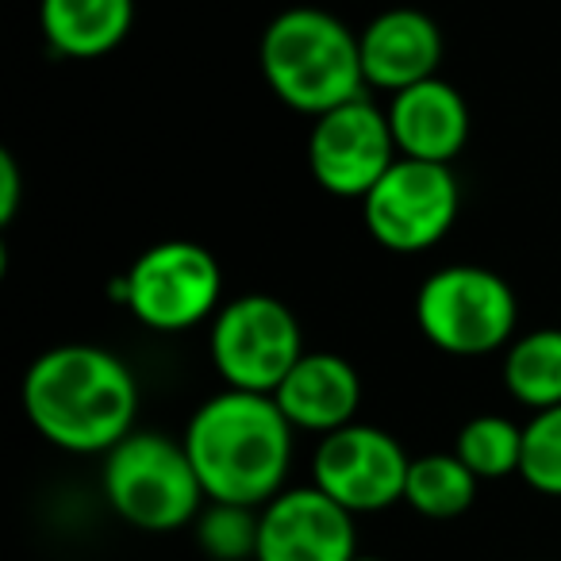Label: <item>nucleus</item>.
<instances>
[{"instance_id":"22","label":"nucleus","mask_w":561,"mask_h":561,"mask_svg":"<svg viewBox=\"0 0 561 561\" xmlns=\"http://www.w3.org/2000/svg\"><path fill=\"white\" fill-rule=\"evenodd\" d=\"M354 561H385V558H366V553H358V558H354Z\"/></svg>"},{"instance_id":"4","label":"nucleus","mask_w":561,"mask_h":561,"mask_svg":"<svg viewBox=\"0 0 561 561\" xmlns=\"http://www.w3.org/2000/svg\"><path fill=\"white\" fill-rule=\"evenodd\" d=\"M104 500L124 523L139 530H178L201 515L204 484L185 443L158 431H131L104 454Z\"/></svg>"},{"instance_id":"16","label":"nucleus","mask_w":561,"mask_h":561,"mask_svg":"<svg viewBox=\"0 0 561 561\" xmlns=\"http://www.w3.org/2000/svg\"><path fill=\"white\" fill-rule=\"evenodd\" d=\"M504 385L523 408L561 404V328H538L507 346Z\"/></svg>"},{"instance_id":"15","label":"nucleus","mask_w":561,"mask_h":561,"mask_svg":"<svg viewBox=\"0 0 561 561\" xmlns=\"http://www.w3.org/2000/svg\"><path fill=\"white\" fill-rule=\"evenodd\" d=\"M135 0H43L39 27L66 58H101L127 39Z\"/></svg>"},{"instance_id":"17","label":"nucleus","mask_w":561,"mask_h":561,"mask_svg":"<svg viewBox=\"0 0 561 561\" xmlns=\"http://www.w3.org/2000/svg\"><path fill=\"white\" fill-rule=\"evenodd\" d=\"M477 496V477L458 454H423L412 458L404 484V504L427 519H454L469 512Z\"/></svg>"},{"instance_id":"18","label":"nucleus","mask_w":561,"mask_h":561,"mask_svg":"<svg viewBox=\"0 0 561 561\" xmlns=\"http://www.w3.org/2000/svg\"><path fill=\"white\" fill-rule=\"evenodd\" d=\"M454 454L473 469L477 481H500L519 473L523 461V427L507 415H473L458 431Z\"/></svg>"},{"instance_id":"12","label":"nucleus","mask_w":561,"mask_h":561,"mask_svg":"<svg viewBox=\"0 0 561 561\" xmlns=\"http://www.w3.org/2000/svg\"><path fill=\"white\" fill-rule=\"evenodd\" d=\"M362 47V70L366 85L400 93L427 78H438L443 62V35L438 24L420 9H389L366 24L358 35Z\"/></svg>"},{"instance_id":"13","label":"nucleus","mask_w":561,"mask_h":561,"mask_svg":"<svg viewBox=\"0 0 561 561\" xmlns=\"http://www.w3.org/2000/svg\"><path fill=\"white\" fill-rule=\"evenodd\" d=\"M385 112H389L400 158L450 165L469 139L466 96L443 78H427L420 85L392 93V104Z\"/></svg>"},{"instance_id":"2","label":"nucleus","mask_w":561,"mask_h":561,"mask_svg":"<svg viewBox=\"0 0 561 561\" xmlns=\"http://www.w3.org/2000/svg\"><path fill=\"white\" fill-rule=\"evenodd\" d=\"M293 423L265 392L224 389L193 412L185 450L204 496L224 504L265 507L285 492L293 466Z\"/></svg>"},{"instance_id":"14","label":"nucleus","mask_w":561,"mask_h":561,"mask_svg":"<svg viewBox=\"0 0 561 561\" xmlns=\"http://www.w3.org/2000/svg\"><path fill=\"white\" fill-rule=\"evenodd\" d=\"M285 420L300 431L331 435V431L354 423L362 400L358 369L346 358L328 351H305V358L289 369V377L273 392Z\"/></svg>"},{"instance_id":"21","label":"nucleus","mask_w":561,"mask_h":561,"mask_svg":"<svg viewBox=\"0 0 561 561\" xmlns=\"http://www.w3.org/2000/svg\"><path fill=\"white\" fill-rule=\"evenodd\" d=\"M20 211V165L4 150L0 154V224H12Z\"/></svg>"},{"instance_id":"10","label":"nucleus","mask_w":561,"mask_h":561,"mask_svg":"<svg viewBox=\"0 0 561 561\" xmlns=\"http://www.w3.org/2000/svg\"><path fill=\"white\" fill-rule=\"evenodd\" d=\"M412 458L381 427L346 423L320 438L312 458V484L346 512H385L404 500Z\"/></svg>"},{"instance_id":"6","label":"nucleus","mask_w":561,"mask_h":561,"mask_svg":"<svg viewBox=\"0 0 561 561\" xmlns=\"http://www.w3.org/2000/svg\"><path fill=\"white\" fill-rule=\"evenodd\" d=\"M131 316L150 331H185L219 312L224 270L201 242L170 239L147 247L112 285Z\"/></svg>"},{"instance_id":"5","label":"nucleus","mask_w":561,"mask_h":561,"mask_svg":"<svg viewBox=\"0 0 561 561\" xmlns=\"http://www.w3.org/2000/svg\"><path fill=\"white\" fill-rule=\"evenodd\" d=\"M515 320L512 285L484 265H443L415 293L423 339L454 358H481L515 343Z\"/></svg>"},{"instance_id":"9","label":"nucleus","mask_w":561,"mask_h":561,"mask_svg":"<svg viewBox=\"0 0 561 561\" xmlns=\"http://www.w3.org/2000/svg\"><path fill=\"white\" fill-rule=\"evenodd\" d=\"M400 158L389 112L369 104V96L316 116L308 135V170L316 185L343 201H366V193Z\"/></svg>"},{"instance_id":"7","label":"nucleus","mask_w":561,"mask_h":561,"mask_svg":"<svg viewBox=\"0 0 561 561\" xmlns=\"http://www.w3.org/2000/svg\"><path fill=\"white\" fill-rule=\"evenodd\" d=\"M305 358V335L289 305L250 293L224 305L211 323V362L227 389L273 397L289 369Z\"/></svg>"},{"instance_id":"11","label":"nucleus","mask_w":561,"mask_h":561,"mask_svg":"<svg viewBox=\"0 0 561 561\" xmlns=\"http://www.w3.org/2000/svg\"><path fill=\"white\" fill-rule=\"evenodd\" d=\"M358 530L354 512L320 492L285 489L257 515V553L254 561H354Z\"/></svg>"},{"instance_id":"20","label":"nucleus","mask_w":561,"mask_h":561,"mask_svg":"<svg viewBox=\"0 0 561 561\" xmlns=\"http://www.w3.org/2000/svg\"><path fill=\"white\" fill-rule=\"evenodd\" d=\"M519 477L542 496H561V404L535 412L523 427Z\"/></svg>"},{"instance_id":"3","label":"nucleus","mask_w":561,"mask_h":561,"mask_svg":"<svg viewBox=\"0 0 561 561\" xmlns=\"http://www.w3.org/2000/svg\"><path fill=\"white\" fill-rule=\"evenodd\" d=\"M265 85L280 104L323 116L366 96L358 35L323 9H285L270 20L257 47Z\"/></svg>"},{"instance_id":"1","label":"nucleus","mask_w":561,"mask_h":561,"mask_svg":"<svg viewBox=\"0 0 561 561\" xmlns=\"http://www.w3.org/2000/svg\"><path fill=\"white\" fill-rule=\"evenodd\" d=\"M24 412L50 446L108 454L135 431L139 385L127 362L104 346L66 343L27 366Z\"/></svg>"},{"instance_id":"19","label":"nucleus","mask_w":561,"mask_h":561,"mask_svg":"<svg viewBox=\"0 0 561 561\" xmlns=\"http://www.w3.org/2000/svg\"><path fill=\"white\" fill-rule=\"evenodd\" d=\"M257 515L262 507L247 504H224L211 500L196 515V542L211 561H247L257 553Z\"/></svg>"},{"instance_id":"8","label":"nucleus","mask_w":561,"mask_h":561,"mask_svg":"<svg viewBox=\"0 0 561 561\" xmlns=\"http://www.w3.org/2000/svg\"><path fill=\"white\" fill-rule=\"evenodd\" d=\"M461 208V188L450 165L397 158L366 193V227L385 250L420 254L446 239Z\"/></svg>"}]
</instances>
